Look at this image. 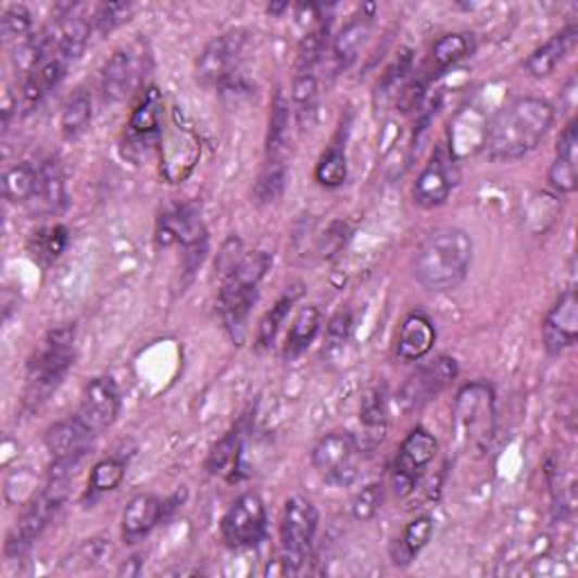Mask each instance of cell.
Segmentation results:
<instances>
[{"label": "cell", "mask_w": 578, "mask_h": 578, "mask_svg": "<svg viewBox=\"0 0 578 578\" xmlns=\"http://www.w3.org/2000/svg\"><path fill=\"white\" fill-rule=\"evenodd\" d=\"M437 452L439 443L427 429L416 427L414 431H410V437L402 441L393 464V490L398 498H407L410 493H414L418 479L423 477L434 456H437Z\"/></svg>", "instance_id": "obj_16"}, {"label": "cell", "mask_w": 578, "mask_h": 578, "mask_svg": "<svg viewBox=\"0 0 578 578\" xmlns=\"http://www.w3.org/2000/svg\"><path fill=\"white\" fill-rule=\"evenodd\" d=\"M301 297H303V285L301 282H294V285H289L285 289L282 297L274 303V307L257 324V332H255L257 349H269V345L276 341V335L280 330V326L285 324L289 310L297 305V301Z\"/></svg>", "instance_id": "obj_33"}, {"label": "cell", "mask_w": 578, "mask_h": 578, "mask_svg": "<svg viewBox=\"0 0 578 578\" xmlns=\"http://www.w3.org/2000/svg\"><path fill=\"white\" fill-rule=\"evenodd\" d=\"M240 452H242V434L240 429H230L211 450L206 458V473L211 477L234 479L240 466Z\"/></svg>", "instance_id": "obj_34"}, {"label": "cell", "mask_w": 578, "mask_h": 578, "mask_svg": "<svg viewBox=\"0 0 578 578\" xmlns=\"http://www.w3.org/2000/svg\"><path fill=\"white\" fill-rule=\"evenodd\" d=\"M495 391L486 382L461 387L454 400L452 427L456 445L464 452H486L495 437Z\"/></svg>", "instance_id": "obj_5"}, {"label": "cell", "mask_w": 578, "mask_h": 578, "mask_svg": "<svg viewBox=\"0 0 578 578\" xmlns=\"http://www.w3.org/2000/svg\"><path fill=\"white\" fill-rule=\"evenodd\" d=\"M134 89V60L127 50H115L100 77V91L104 104H121Z\"/></svg>", "instance_id": "obj_24"}, {"label": "cell", "mask_w": 578, "mask_h": 578, "mask_svg": "<svg viewBox=\"0 0 578 578\" xmlns=\"http://www.w3.org/2000/svg\"><path fill=\"white\" fill-rule=\"evenodd\" d=\"M267 531V508L257 493H244L222 517V540L230 549H247L263 540Z\"/></svg>", "instance_id": "obj_13"}, {"label": "cell", "mask_w": 578, "mask_h": 578, "mask_svg": "<svg viewBox=\"0 0 578 578\" xmlns=\"http://www.w3.org/2000/svg\"><path fill=\"white\" fill-rule=\"evenodd\" d=\"M554 125V106L542 98H517L488 121L481 152L495 163H508L531 154Z\"/></svg>", "instance_id": "obj_1"}, {"label": "cell", "mask_w": 578, "mask_h": 578, "mask_svg": "<svg viewBox=\"0 0 578 578\" xmlns=\"http://www.w3.org/2000/svg\"><path fill=\"white\" fill-rule=\"evenodd\" d=\"M452 161L454 159L450 154H445L443 150H437L431 154L429 163L423 167V172L414 184V201L420 209H439L448 201L452 186H454L452 172H450Z\"/></svg>", "instance_id": "obj_19"}, {"label": "cell", "mask_w": 578, "mask_h": 578, "mask_svg": "<svg viewBox=\"0 0 578 578\" xmlns=\"http://www.w3.org/2000/svg\"><path fill=\"white\" fill-rule=\"evenodd\" d=\"M165 502L152 493H140L129 500L123 511V540L138 544L148 538L165 517Z\"/></svg>", "instance_id": "obj_21"}, {"label": "cell", "mask_w": 578, "mask_h": 578, "mask_svg": "<svg viewBox=\"0 0 578 578\" xmlns=\"http://www.w3.org/2000/svg\"><path fill=\"white\" fill-rule=\"evenodd\" d=\"M458 375V364L454 357L441 355L434 362L420 366L410 380L402 385L398 393V407L400 412L410 414L414 410H420L431 398H437L441 391H445Z\"/></svg>", "instance_id": "obj_15"}, {"label": "cell", "mask_w": 578, "mask_h": 578, "mask_svg": "<svg viewBox=\"0 0 578 578\" xmlns=\"http://www.w3.org/2000/svg\"><path fill=\"white\" fill-rule=\"evenodd\" d=\"M287 184V165L285 163H267L253 188V199L257 206H267L274 204L276 199H280L282 190Z\"/></svg>", "instance_id": "obj_40"}, {"label": "cell", "mask_w": 578, "mask_h": 578, "mask_svg": "<svg viewBox=\"0 0 578 578\" xmlns=\"http://www.w3.org/2000/svg\"><path fill=\"white\" fill-rule=\"evenodd\" d=\"M125 479V461L123 458H102L93 466L91 470V479H89V490H86V495L91 500L111 493V490L118 488Z\"/></svg>", "instance_id": "obj_38"}, {"label": "cell", "mask_w": 578, "mask_h": 578, "mask_svg": "<svg viewBox=\"0 0 578 578\" xmlns=\"http://www.w3.org/2000/svg\"><path fill=\"white\" fill-rule=\"evenodd\" d=\"M345 177H349V163H345V152L341 144H332L328 148L319 163L314 167V179L324 188H339Z\"/></svg>", "instance_id": "obj_39"}, {"label": "cell", "mask_w": 578, "mask_h": 578, "mask_svg": "<svg viewBox=\"0 0 578 578\" xmlns=\"http://www.w3.org/2000/svg\"><path fill=\"white\" fill-rule=\"evenodd\" d=\"M486 129L488 121L483 118L481 111L477 109L461 111L450 127V156L454 161H461L475 152H481Z\"/></svg>", "instance_id": "obj_23"}, {"label": "cell", "mask_w": 578, "mask_h": 578, "mask_svg": "<svg viewBox=\"0 0 578 578\" xmlns=\"http://www.w3.org/2000/svg\"><path fill=\"white\" fill-rule=\"evenodd\" d=\"M434 536V519L429 515H418L402 529V533L391 544V561L395 567H410Z\"/></svg>", "instance_id": "obj_27"}, {"label": "cell", "mask_w": 578, "mask_h": 578, "mask_svg": "<svg viewBox=\"0 0 578 578\" xmlns=\"http://www.w3.org/2000/svg\"><path fill=\"white\" fill-rule=\"evenodd\" d=\"M473 35L466 33H454V35H445L441 37L437 43L431 46L429 52V62L425 66V77L431 79L434 75H439L443 71H448L450 66H456L461 60H466V56L473 52Z\"/></svg>", "instance_id": "obj_30"}, {"label": "cell", "mask_w": 578, "mask_h": 578, "mask_svg": "<svg viewBox=\"0 0 578 578\" xmlns=\"http://www.w3.org/2000/svg\"><path fill=\"white\" fill-rule=\"evenodd\" d=\"M578 129L576 121H571L565 131L561 134L556 159L549 167V186H552L558 194H571L578 188Z\"/></svg>", "instance_id": "obj_22"}, {"label": "cell", "mask_w": 578, "mask_h": 578, "mask_svg": "<svg viewBox=\"0 0 578 578\" xmlns=\"http://www.w3.org/2000/svg\"><path fill=\"white\" fill-rule=\"evenodd\" d=\"M75 364V326L50 330L27 362L25 407L37 412Z\"/></svg>", "instance_id": "obj_4"}, {"label": "cell", "mask_w": 578, "mask_h": 578, "mask_svg": "<svg viewBox=\"0 0 578 578\" xmlns=\"http://www.w3.org/2000/svg\"><path fill=\"white\" fill-rule=\"evenodd\" d=\"M328 35H330V21L326 18L319 25L310 27L299 46V73H312L316 62H319L322 54L326 52Z\"/></svg>", "instance_id": "obj_41"}, {"label": "cell", "mask_w": 578, "mask_h": 578, "mask_svg": "<svg viewBox=\"0 0 578 578\" xmlns=\"http://www.w3.org/2000/svg\"><path fill=\"white\" fill-rule=\"evenodd\" d=\"M437 343V326L423 312H412L402 319L395 341V357L400 362H420Z\"/></svg>", "instance_id": "obj_20"}, {"label": "cell", "mask_w": 578, "mask_h": 578, "mask_svg": "<svg viewBox=\"0 0 578 578\" xmlns=\"http://www.w3.org/2000/svg\"><path fill=\"white\" fill-rule=\"evenodd\" d=\"M131 14H134L131 3H102L93 14V30L106 37L113 30H118L121 25H125L131 18Z\"/></svg>", "instance_id": "obj_44"}, {"label": "cell", "mask_w": 578, "mask_h": 578, "mask_svg": "<svg viewBox=\"0 0 578 578\" xmlns=\"http://www.w3.org/2000/svg\"><path fill=\"white\" fill-rule=\"evenodd\" d=\"M272 267V255L267 251L244 253L236 269L222 276L219 285V314L222 324L234 339L236 345H242L249 335V314L257 301V287L263 282Z\"/></svg>", "instance_id": "obj_3"}, {"label": "cell", "mask_w": 578, "mask_h": 578, "mask_svg": "<svg viewBox=\"0 0 578 578\" xmlns=\"http://www.w3.org/2000/svg\"><path fill=\"white\" fill-rule=\"evenodd\" d=\"M249 46H251V33L244 30V27H236V30H228L215 37L197 56L194 64L197 79L204 86H224L228 81H234L244 62Z\"/></svg>", "instance_id": "obj_8"}, {"label": "cell", "mask_w": 578, "mask_h": 578, "mask_svg": "<svg viewBox=\"0 0 578 578\" xmlns=\"http://www.w3.org/2000/svg\"><path fill=\"white\" fill-rule=\"evenodd\" d=\"M319 109V81L312 73H299L292 84V111L301 129H307Z\"/></svg>", "instance_id": "obj_37"}, {"label": "cell", "mask_w": 578, "mask_h": 578, "mask_svg": "<svg viewBox=\"0 0 578 578\" xmlns=\"http://www.w3.org/2000/svg\"><path fill=\"white\" fill-rule=\"evenodd\" d=\"M33 30V16L23 5H10L0 18V35H3L5 43H27Z\"/></svg>", "instance_id": "obj_42"}, {"label": "cell", "mask_w": 578, "mask_h": 578, "mask_svg": "<svg viewBox=\"0 0 578 578\" xmlns=\"http://www.w3.org/2000/svg\"><path fill=\"white\" fill-rule=\"evenodd\" d=\"M121 407H123V398L118 385H115L111 375H100V378H93L84 387L75 416L93 434V437H100L102 431H106L115 420H118Z\"/></svg>", "instance_id": "obj_17"}, {"label": "cell", "mask_w": 578, "mask_h": 578, "mask_svg": "<svg viewBox=\"0 0 578 578\" xmlns=\"http://www.w3.org/2000/svg\"><path fill=\"white\" fill-rule=\"evenodd\" d=\"M475 242L468 230L445 226L425 238L414 260V276L427 292H452L466 280L473 265Z\"/></svg>", "instance_id": "obj_2"}, {"label": "cell", "mask_w": 578, "mask_h": 578, "mask_svg": "<svg viewBox=\"0 0 578 578\" xmlns=\"http://www.w3.org/2000/svg\"><path fill=\"white\" fill-rule=\"evenodd\" d=\"M412 64H414L412 50L404 48V50L398 54V60L393 62V66L385 73V77H382V81H380V86H378V96H380L382 100H387V98H391V96H395V93L400 96L402 86L407 84V79H410V73H414V71H412Z\"/></svg>", "instance_id": "obj_43"}, {"label": "cell", "mask_w": 578, "mask_h": 578, "mask_svg": "<svg viewBox=\"0 0 578 578\" xmlns=\"http://www.w3.org/2000/svg\"><path fill=\"white\" fill-rule=\"evenodd\" d=\"M33 206L41 215L60 213L66 206V181L60 161L46 159L41 163V184Z\"/></svg>", "instance_id": "obj_28"}, {"label": "cell", "mask_w": 578, "mask_h": 578, "mask_svg": "<svg viewBox=\"0 0 578 578\" xmlns=\"http://www.w3.org/2000/svg\"><path fill=\"white\" fill-rule=\"evenodd\" d=\"M66 493H68V477L50 475L48 483L39 490V493L27 500L16 527L12 529L5 542L8 558H21L27 549L37 542V538L48 529L50 519L60 513L62 504L66 502Z\"/></svg>", "instance_id": "obj_6"}, {"label": "cell", "mask_w": 578, "mask_h": 578, "mask_svg": "<svg viewBox=\"0 0 578 578\" xmlns=\"http://www.w3.org/2000/svg\"><path fill=\"white\" fill-rule=\"evenodd\" d=\"M156 240L161 247L181 244L188 272L197 269L209 251V234L201 217L190 206H177L159 217Z\"/></svg>", "instance_id": "obj_10"}, {"label": "cell", "mask_w": 578, "mask_h": 578, "mask_svg": "<svg viewBox=\"0 0 578 578\" xmlns=\"http://www.w3.org/2000/svg\"><path fill=\"white\" fill-rule=\"evenodd\" d=\"M349 236H351L349 224L335 219V222L328 224V228L319 236V244H316V251H319L322 257H332V255H337L343 249L345 242H349Z\"/></svg>", "instance_id": "obj_47"}, {"label": "cell", "mask_w": 578, "mask_h": 578, "mask_svg": "<svg viewBox=\"0 0 578 578\" xmlns=\"http://www.w3.org/2000/svg\"><path fill=\"white\" fill-rule=\"evenodd\" d=\"M244 255V249H242V242L238 238H230L224 242L222 251L217 253V272H219V278L226 276L230 269H236V265L240 263Z\"/></svg>", "instance_id": "obj_49"}, {"label": "cell", "mask_w": 578, "mask_h": 578, "mask_svg": "<svg viewBox=\"0 0 578 578\" xmlns=\"http://www.w3.org/2000/svg\"><path fill=\"white\" fill-rule=\"evenodd\" d=\"M93 441L96 437L81 425L77 416L50 425L43 437V445L52 458L50 475L71 477V470L79 464L81 456L89 452Z\"/></svg>", "instance_id": "obj_12"}, {"label": "cell", "mask_w": 578, "mask_h": 578, "mask_svg": "<svg viewBox=\"0 0 578 578\" xmlns=\"http://www.w3.org/2000/svg\"><path fill=\"white\" fill-rule=\"evenodd\" d=\"M163 136V98L156 86L144 89L136 102L129 123L125 129L123 154L131 161L148 159V154L159 148Z\"/></svg>", "instance_id": "obj_9"}, {"label": "cell", "mask_w": 578, "mask_h": 578, "mask_svg": "<svg viewBox=\"0 0 578 578\" xmlns=\"http://www.w3.org/2000/svg\"><path fill=\"white\" fill-rule=\"evenodd\" d=\"M382 483H368L364 486L360 493L353 498L351 502V513L355 519H360V523H368V519H373L375 515H378L380 506H382Z\"/></svg>", "instance_id": "obj_45"}, {"label": "cell", "mask_w": 578, "mask_h": 578, "mask_svg": "<svg viewBox=\"0 0 578 578\" xmlns=\"http://www.w3.org/2000/svg\"><path fill=\"white\" fill-rule=\"evenodd\" d=\"M360 414H362V423L368 429H385L387 414H389L385 391L382 389H370V391H366V395L362 398Z\"/></svg>", "instance_id": "obj_46"}, {"label": "cell", "mask_w": 578, "mask_h": 578, "mask_svg": "<svg viewBox=\"0 0 578 578\" xmlns=\"http://www.w3.org/2000/svg\"><path fill=\"white\" fill-rule=\"evenodd\" d=\"M159 150H161V175L169 184L186 181L199 161L201 144L192 127L179 121L177 111H175V118H172V125L163 129Z\"/></svg>", "instance_id": "obj_14"}, {"label": "cell", "mask_w": 578, "mask_h": 578, "mask_svg": "<svg viewBox=\"0 0 578 578\" xmlns=\"http://www.w3.org/2000/svg\"><path fill=\"white\" fill-rule=\"evenodd\" d=\"M576 37H578V27L574 23L563 27L561 33H556L544 46H540L538 50H533L529 54V60L525 64L527 73L536 79L552 75L561 66L565 56L569 54V50L576 46Z\"/></svg>", "instance_id": "obj_25"}, {"label": "cell", "mask_w": 578, "mask_h": 578, "mask_svg": "<svg viewBox=\"0 0 578 578\" xmlns=\"http://www.w3.org/2000/svg\"><path fill=\"white\" fill-rule=\"evenodd\" d=\"M66 247H68V228L64 224L41 226L30 236V240H27V249H30L33 257L43 265L60 260Z\"/></svg>", "instance_id": "obj_36"}, {"label": "cell", "mask_w": 578, "mask_h": 578, "mask_svg": "<svg viewBox=\"0 0 578 578\" xmlns=\"http://www.w3.org/2000/svg\"><path fill=\"white\" fill-rule=\"evenodd\" d=\"M41 184V165L30 161L16 163L5 169L3 194L10 204H33Z\"/></svg>", "instance_id": "obj_29"}, {"label": "cell", "mask_w": 578, "mask_h": 578, "mask_svg": "<svg viewBox=\"0 0 578 578\" xmlns=\"http://www.w3.org/2000/svg\"><path fill=\"white\" fill-rule=\"evenodd\" d=\"M319 529V511L301 495L289 498L280 517V542H282V574H297L305 563L310 549Z\"/></svg>", "instance_id": "obj_7"}, {"label": "cell", "mask_w": 578, "mask_h": 578, "mask_svg": "<svg viewBox=\"0 0 578 578\" xmlns=\"http://www.w3.org/2000/svg\"><path fill=\"white\" fill-rule=\"evenodd\" d=\"M578 337V297L574 289L561 294L554 307L546 312L542 322V343L544 351L558 357L576 343Z\"/></svg>", "instance_id": "obj_18"}, {"label": "cell", "mask_w": 578, "mask_h": 578, "mask_svg": "<svg viewBox=\"0 0 578 578\" xmlns=\"http://www.w3.org/2000/svg\"><path fill=\"white\" fill-rule=\"evenodd\" d=\"M375 16V5L366 3L360 8V12L341 27V33L335 37L332 43V56L339 68H349L355 56L362 48V43L366 41V35L370 30V21Z\"/></svg>", "instance_id": "obj_26"}, {"label": "cell", "mask_w": 578, "mask_h": 578, "mask_svg": "<svg viewBox=\"0 0 578 578\" xmlns=\"http://www.w3.org/2000/svg\"><path fill=\"white\" fill-rule=\"evenodd\" d=\"M93 121V100L86 89H77L62 111V134L66 140H77L91 127Z\"/></svg>", "instance_id": "obj_35"}, {"label": "cell", "mask_w": 578, "mask_h": 578, "mask_svg": "<svg viewBox=\"0 0 578 578\" xmlns=\"http://www.w3.org/2000/svg\"><path fill=\"white\" fill-rule=\"evenodd\" d=\"M289 118H292V106L282 93L274 96L272 113H269V131H267V163H285L289 148Z\"/></svg>", "instance_id": "obj_32"}, {"label": "cell", "mask_w": 578, "mask_h": 578, "mask_svg": "<svg viewBox=\"0 0 578 578\" xmlns=\"http://www.w3.org/2000/svg\"><path fill=\"white\" fill-rule=\"evenodd\" d=\"M322 326V312L316 305H303L299 310V314L294 316L292 326H289L287 339H285V349H282V357L287 362L297 360L299 355H303L307 351V345L314 341L316 332H319Z\"/></svg>", "instance_id": "obj_31"}, {"label": "cell", "mask_w": 578, "mask_h": 578, "mask_svg": "<svg viewBox=\"0 0 578 578\" xmlns=\"http://www.w3.org/2000/svg\"><path fill=\"white\" fill-rule=\"evenodd\" d=\"M360 443L351 431H330L314 445L312 466L326 481L335 486H349L357 477Z\"/></svg>", "instance_id": "obj_11"}, {"label": "cell", "mask_w": 578, "mask_h": 578, "mask_svg": "<svg viewBox=\"0 0 578 578\" xmlns=\"http://www.w3.org/2000/svg\"><path fill=\"white\" fill-rule=\"evenodd\" d=\"M351 328H353V319H351V312H339L332 316V322L328 326V337H326V351L332 353V351H339L343 341L349 339L351 335Z\"/></svg>", "instance_id": "obj_48"}]
</instances>
